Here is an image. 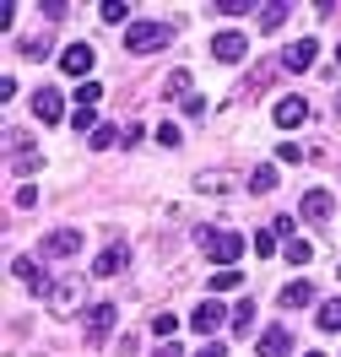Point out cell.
<instances>
[{
	"instance_id": "obj_26",
	"label": "cell",
	"mask_w": 341,
	"mask_h": 357,
	"mask_svg": "<svg viewBox=\"0 0 341 357\" xmlns=\"http://www.w3.org/2000/svg\"><path fill=\"white\" fill-rule=\"evenodd\" d=\"M195 190H201V195H222L227 178H222V174H201V178H195Z\"/></svg>"
},
{
	"instance_id": "obj_30",
	"label": "cell",
	"mask_w": 341,
	"mask_h": 357,
	"mask_svg": "<svg viewBox=\"0 0 341 357\" xmlns=\"http://www.w3.org/2000/svg\"><path fill=\"white\" fill-rule=\"evenodd\" d=\"M158 141H162V146H179L184 135H179V125H174V119H162V125H158Z\"/></svg>"
},
{
	"instance_id": "obj_1",
	"label": "cell",
	"mask_w": 341,
	"mask_h": 357,
	"mask_svg": "<svg viewBox=\"0 0 341 357\" xmlns=\"http://www.w3.org/2000/svg\"><path fill=\"white\" fill-rule=\"evenodd\" d=\"M195 244H201V255L211 260V266H222V271H233L238 266V255H244V233H233V227H201L195 233Z\"/></svg>"
},
{
	"instance_id": "obj_19",
	"label": "cell",
	"mask_w": 341,
	"mask_h": 357,
	"mask_svg": "<svg viewBox=\"0 0 341 357\" xmlns=\"http://www.w3.org/2000/svg\"><path fill=\"white\" fill-rule=\"evenodd\" d=\"M250 190H255V195H271V190H276V168H271V162H255V168H250Z\"/></svg>"
},
{
	"instance_id": "obj_21",
	"label": "cell",
	"mask_w": 341,
	"mask_h": 357,
	"mask_svg": "<svg viewBox=\"0 0 341 357\" xmlns=\"http://www.w3.org/2000/svg\"><path fill=\"white\" fill-rule=\"evenodd\" d=\"M233 325H238V335L255 331V298H238V303H233Z\"/></svg>"
},
{
	"instance_id": "obj_15",
	"label": "cell",
	"mask_w": 341,
	"mask_h": 357,
	"mask_svg": "<svg viewBox=\"0 0 341 357\" xmlns=\"http://www.w3.org/2000/svg\"><path fill=\"white\" fill-rule=\"evenodd\" d=\"M287 352H293V331L271 325V331L260 335V357H287Z\"/></svg>"
},
{
	"instance_id": "obj_22",
	"label": "cell",
	"mask_w": 341,
	"mask_h": 357,
	"mask_svg": "<svg viewBox=\"0 0 341 357\" xmlns=\"http://www.w3.org/2000/svg\"><path fill=\"white\" fill-rule=\"evenodd\" d=\"M162 98H184V103H190V70H174L168 87H162Z\"/></svg>"
},
{
	"instance_id": "obj_13",
	"label": "cell",
	"mask_w": 341,
	"mask_h": 357,
	"mask_svg": "<svg viewBox=\"0 0 341 357\" xmlns=\"http://www.w3.org/2000/svg\"><path fill=\"white\" fill-rule=\"evenodd\" d=\"M38 162H44V152H38V146H27L22 135H11V168H17V174H33Z\"/></svg>"
},
{
	"instance_id": "obj_24",
	"label": "cell",
	"mask_w": 341,
	"mask_h": 357,
	"mask_svg": "<svg viewBox=\"0 0 341 357\" xmlns=\"http://www.w3.org/2000/svg\"><path fill=\"white\" fill-rule=\"evenodd\" d=\"M174 331H179L174 314H158V319H152V335H158V341H174Z\"/></svg>"
},
{
	"instance_id": "obj_39",
	"label": "cell",
	"mask_w": 341,
	"mask_h": 357,
	"mask_svg": "<svg viewBox=\"0 0 341 357\" xmlns=\"http://www.w3.org/2000/svg\"><path fill=\"white\" fill-rule=\"evenodd\" d=\"M336 66H341V44H336Z\"/></svg>"
},
{
	"instance_id": "obj_17",
	"label": "cell",
	"mask_w": 341,
	"mask_h": 357,
	"mask_svg": "<svg viewBox=\"0 0 341 357\" xmlns=\"http://www.w3.org/2000/svg\"><path fill=\"white\" fill-rule=\"evenodd\" d=\"M54 314H76V303H82V292H70V282H54V292L44 298Z\"/></svg>"
},
{
	"instance_id": "obj_16",
	"label": "cell",
	"mask_w": 341,
	"mask_h": 357,
	"mask_svg": "<svg viewBox=\"0 0 341 357\" xmlns=\"http://www.w3.org/2000/svg\"><path fill=\"white\" fill-rule=\"evenodd\" d=\"M114 319H119V309H114V303H92V309H87V335H92V341H98V335H109Z\"/></svg>"
},
{
	"instance_id": "obj_40",
	"label": "cell",
	"mask_w": 341,
	"mask_h": 357,
	"mask_svg": "<svg viewBox=\"0 0 341 357\" xmlns=\"http://www.w3.org/2000/svg\"><path fill=\"white\" fill-rule=\"evenodd\" d=\"M336 114H341V92H336Z\"/></svg>"
},
{
	"instance_id": "obj_18",
	"label": "cell",
	"mask_w": 341,
	"mask_h": 357,
	"mask_svg": "<svg viewBox=\"0 0 341 357\" xmlns=\"http://www.w3.org/2000/svg\"><path fill=\"white\" fill-rule=\"evenodd\" d=\"M255 17H260V27L271 33V27H282V22H287V17H293V6H287V0H271V6H260Z\"/></svg>"
},
{
	"instance_id": "obj_10",
	"label": "cell",
	"mask_w": 341,
	"mask_h": 357,
	"mask_svg": "<svg viewBox=\"0 0 341 357\" xmlns=\"http://www.w3.org/2000/svg\"><path fill=\"white\" fill-rule=\"evenodd\" d=\"M222 319H227V309L217 303V298H206L201 309L190 314V331H201V335H211V331H222Z\"/></svg>"
},
{
	"instance_id": "obj_31",
	"label": "cell",
	"mask_w": 341,
	"mask_h": 357,
	"mask_svg": "<svg viewBox=\"0 0 341 357\" xmlns=\"http://www.w3.org/2000/svg\"><path fill=\"white\" fill-rule=\"evenodd\" d=\"M255 255L271 260V255H276V233H255Z\"/></svg>"
},
{
	"instance_id": "obj_7",
	"label": "cell",
	"mask_w": 341,
	"mask_h": 357,
	"mask_svg": "<svg viewBox=\"0 0 341 357\" xmlns=\"http://www.w3.org/2000/svg\"><path fill=\"white\" fill-rule=\"evenodd\" d=\"M271 119L282 125V130H298V125L309 119V103H303L298 92H287V98H276V114H271Z\"/></svg>"
},
{
	"instance_id": "obj_25",
	"label": "cell",
	"mask_w": 341,
	"mask_h": 357,
	"mask_svg": "<svg viewBox=\"0 0 341 357\" xmlns=\"http://www.w3.org/2000/svg\"><path fill=\"white\" fill-rule=\"evenodd\" d=\"M98 98H103V87H98V82H82V87H76V109H92Z\"/></svg>"
},
{
	"instance_id": "obj_5",
	"label": "cell",
	"mask_w": 341,
	"mask_h": 357,
	"mask_svg": "<svg viewBox=\"0 0 341 357\" xmlns=\"http://www.w3.org/2000/svg\"><path fill=\"white\" fill-rule=\"evenodd\" d=\"M82 249V233L76 227H54V233H44V260H70Z\"/></svg>"
},
{
	"instance_id": "obj_35",
	"label": "cell",
	"mask_w": 341,
	"mask_h": 357,
	"mask_svg": "<svg viewBox=\"0 0 341 357\" xmlns=\"http://www.w3.org/2000/svg\"><path fill=\"white\" fill-rule=\"evenodd\" d=\"M217 11H227V17H244V11H250V0H217Z\"/></svg>"
},
{
	"instance_id": "obj_14",
	"label": "cell",
	"mask_w": 341,
	"mask_h": 357,
	"mask_svg": "<svg viewBox=\"0 0 341 357\" xmlns=\"http://www.w3.org/2000/svg\"><path fill=\"white\" fill-rule=\"evenodd\" d=\"M303 222H331V190H309L303 195Z\"/></svg>"
},
{
	"instance_id": "obj_4",
	"label": "cell",
	"mask_w": 341,
	"mask_h": 357,
	"mask_svg": "<svg viewBox=\"0 0 341 357\" xmlns=\"http://www.w3.org/2000/svg\"><path fill=\"white\" fill-rule=\"evenodd\" d=\"M33 119H38V125H60V119H66V98L54 87H38L33 92Z\"/></svg>"
},
{
	"instance_id": "obj_3",
	"label": "cell",
	"mask_w": 341,
	"mask_h": 357,
	"mask_svg": "<svg viewBox=\"0 0 341 357\" xmlns=\"http://www.w3.org/2000/svg\"><path fill=\"white\" fill-rule=\"evenodd\" d=\"M211 54H217L222 66H233V60H244V54H250V33H244V27H222V33L211 38Z\"/></svg>"
},
{
	"instance_id": "obj_29",
	"label": "cell",
	"mask_w": 341,
	"mask_h": 357,
	"mask_svg": "<svg viewBox=\"0 0 341 357\" xmlns=\"http://www.w3.org/2000/svg\"><path fill=\"white\" fill-rule=\"evenodd\" d=\"M114 141H119V130H114V125H98V130H92V146H98V152H109Z\"/></svg>"
},
{
	"instance_id": "obj_27",
	"label": "cell",
	"mask_w": 341,
	"mask_h": 357,
	"mask_svg": "<svg viewBox=\"0 0 341 357\" xmlns=\"http://www.w3.org/2000/svg\"><path fill=\"white\" fill-rule=\"evenodd\" d=\"M98 11H103V22H125V17H130V6H125V0H103Z\"/></svg>"
},
{
	"instance_id": "obj_34",
	"label": "cell",
	"mask_w": 341,
	"mask_h": 357,
	"mask_svg": "<svg viewBox=\"0 0 341 357\" xmlns=\"http://www.w3.org/2000/svg\"><path fill=\"white\" fill-rule=\"evenodd\" d=\"M22 54H27V60H44L49 44H44V38H22Z\"/></svg>"
},
{
	"instance_id": "obj_9",
	"label": "cell",
	"mask_w": 341,
	"mask_h": 357,
	"mask_svg": "<svg viewBox=\"0 0 341 357\" xmlns=\"http://www.w3.org/2000/svg\"><path fill=\"white\" fill-rule=\"evenodd\" d=\"M276 303H282V309H309V303H315V282H309V276H293L287 287L276 292Z\"/></svg>"
},
{
	"instance_id": "obj_37",
	"label": "cell",
	"mask_w": 341,
	"mask_h": 357,
	"mask_svg": "<svg viewBox=\"0 0 341 357\" xmlns=\"http://www.w3.org/2000/svg\"><path fill=\"white\" fill-rule=\"evenodd\" d=\"M195 357H227V352H222V341H206V347H201Z\"/></svg>"
},
{
	"instance_id": "obj_32",
	"label": "cell",
	"mask_w": 341,
	"mask_h": 357,
	"mask_svg": "<svg viewBox=\"0 0 341 357\" xmlns=\"http://www.w3.org/2000/svg\"><path fill=\"white\" fill-rule=\"evenodd\" d=\"M70 125H76V130H98V114H92V109H76V114H70Z\"/></svg>"
},
{
	"instance_id": "obj_38",
	"label": "cell",
	"mask_w": 341,
	"mask_h": 357,
	"mask_svg": "<svg viewBox=\"0 0 341 357\" xmlns=\"http://www.w3.org/2000/svg\"><path fill=\"white\" fill-rule=\"evenodd\" d=\"M158 357H179V347H174V341H158Z\"/></svg>"
},
{
	"instance_id": "obj_2",
	"label": "cell",
	"mask_w": 341,
	"mask_h": 357,
	"mask_svg": "<svg viewBox=\"0 0 341 357\" xmlns=\"http://www.w3.org/2000/svg\"><path fill=\"white\" fill-rule=\"evenodd\" d=\"M174 44V27L168 22H130L125 27V49L130 54H158V49Z\"/></svg>"
},
{
	"instance_id": "obj_12",
	"label": "cell",
	"mask_w": 341,
	"mask_h": 357,
	"mask_svg": "<svg viewBox=\"0 0 341 357\" xmlns=\"http://www.w3.org/2000/svg\"><path fill=\"white\" fill-rule=\"evenodd\" d=\"M125 266H130V249H125V244H109L98 260H92V276H114V271H125Z\"/></svg>"
},
{
	"instance_id": "obj_28",
	"label": "cell",
	"mask_w": 341,
	"mask_h": 357,
	"mask_svg": "<svg viewBox=\"0 0 341 357\" xmlns=\"http://www.w3.org/2000/svg\"><path fill=\"white\" fill-rule=\"evenodd\" d=\"M233 287H244L238 271H217V276H211V292H233Z\"/></svg>"
},
{
	"instance_id": "obj_8",
	"label": "cell",
	"mask_w": 341,
	"mask_h": 357,
	"mask_svg": "<svg viewBox=\"0 0 341 357\" xmlns=\"http://www.w3.org/2000/svg\"><path fill=\"white\" fill-rule=\"evenodd\" d=\"M11 271H17V282H27L38 298H49V292H54V282L44 276V266H38V260H27V255H22V260H11Z\"/></svg>"
},
{
	"instance_id": "obj_33",
	"label": "cell",
	"mask_w": 341,
	"mask_h": 357,
	"mask_svg": "<svg viewBox=\"0 0 341 357\" xmlns=\"http://www.w3.org/2000/svg\"><path fill=\"white\" fill-rule=\"evenodd\" d=\"M276 157H282V162H287V168H298V162H303V152H298L293 141H282V146H276Z\"/></svg>"
},
{
	"instance_id": "obj_36",
	"label": "cell",
	"mask_w": 341,
	"mask_h": 357,
	"mask_svg": "<svg viewBox=\"0 0 341 357\" xmlns=\"http://www.w3.org/2000/svg\"><path fill=\"white\" fill-rule=\"evenodd\" d=\"M184 114H190V119H206L211 109H206V98H190V103H184Z\"/></svg>"
},
{
	"instance_id": "obj_6",
	"label": "cell",
	"mask_w": 341,
	"mask_h": 357,
	"mask_svg": "<svg viewBox=\"0 0 341 357\" xmlns=\"http://www.w3.org/2000/svg\"><path fill=\"white\" fill-rule=\"evenodd\" d=\"M92 60H98L92 44H66V49H60V70H66V76H82V82H87Z\"/></svg>"
},
{
	"instance_id": "obj_23",
	"label": "cell",
	"mask_w": 341,
	"mask_h": 357,
	"mask_svg": "<svg viewBox=\"0 0 341 357\" xmlns=\"http://www.w3.org/2000/svg\"><path fill=\"white\" fill-rule=\"evenodd\" d=\"M282 249H287L293 266H309V260H315V244H303V238H293V244H282Z\"/></svg>"
},
{
	"instance_id": "obj_41",
	"label": "cell",
	"mask_w": 341,
	"mask_h": 357,
	"mask_svg": "<svg viewBox=\"0 0 341 357\" xmlns=\"http://www.w3.org/2000/svg\"><path fill=\"white\" fill-rule=\"evenodd\" d=\"M309 357H319V352H309Z\"/></svg>"
},
{
	"instance_id": "obj_11",
	"label": "cell",
	"mask_w": 341,
	"mask_h": 357,
	"mask_svg": "<svg viewBox=\"0 0 341 357\" xmlns=\"http://www.w3.org/2000/svg\"><path fill=\"white\" fill-rule=\"evenodd\" d=\"M315 60H319L315 38H298V44H287V54H282V66H287V70H309Z\"/></svg>"
},
{
	"instance_id": "obj_20",
	"label": "cell",
	"mask_w": 341,
	"mask_h": 357,
	"mask_svg": "<svg viewBox=\"0 0 341 357\" xmlns=\"http://www.w3.org/2000/svg\"><path fill=\"white\" fill-rule=\"evenodd\" d=\"M315 319H319V331H341V298H325L315 309Z\"/></svg>"
}]
</instances>
